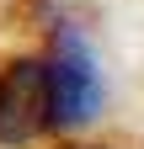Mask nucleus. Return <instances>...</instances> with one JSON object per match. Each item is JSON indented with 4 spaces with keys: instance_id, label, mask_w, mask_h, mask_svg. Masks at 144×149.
<instances>
[{
    "instance_id": "nucleus-1",
    "label": "nucleus",
    "mask_w": 144,
    "mask_h": 149,
    "mask_svg": "<svg viewBox=\"0 0 144 149\" xmlns=\"http://www.w3.org/2000/svg\"><path fill=\"white\" fill-rule=\"evenodd\" d=\"M48 96H53V128L59 133H75L101 112V69L91 59L80 32H59L48 48Z\"/></svg>"
},
{
    "instance_id": "nucleus-3",
    "label": "nucleus",
    "mask_w": 144,
    "mask_h": 149,
    "mask_svg": "<svg viewBox=\"0 0 144 149\" xmlns=\"http://www.w3.org/2000/svg\"><path fill=\"white\" fill-rule=\"evenodd\" d=\"M69 149H96V144H69Z\"/></svg>"
},
{
    "instance_id": "nucleus-2",
    "label": "nucleus",
    "mask_w": 144,
    "mask_h": 149,
    "mask_svg": "<svg viewBox=\"0 0 144 149\" xmlns=\"http://www.w3.org/2000/svg\"><path fill=\"white\" fill-rule=\"evenodd\" d=\"M48 128H53L48 64L43 59H11L0 69V144H32Z\"/></svg>"
}]
</instances>
